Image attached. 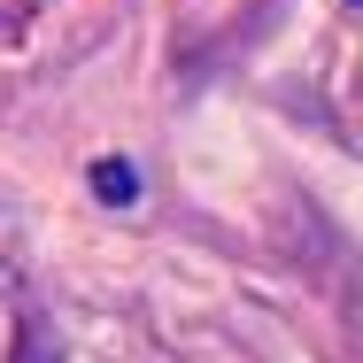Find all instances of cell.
<instances>
[{
    "mask_svg": "<svg viewBox=\"0 0 363 363\" xmlns=\"http://www.w3.org/2000/svg\"><path fill=\"white\" fill-rule=\"evenodd\" d=\"M93 194L124 209V201H140V170H132L124 155H101V162H93Z\"/></svg>",
    "mask_w": 363,
    "mask_h": 363,
    "instance_id": "1",
    "label": "cell"
}]
</instances>
